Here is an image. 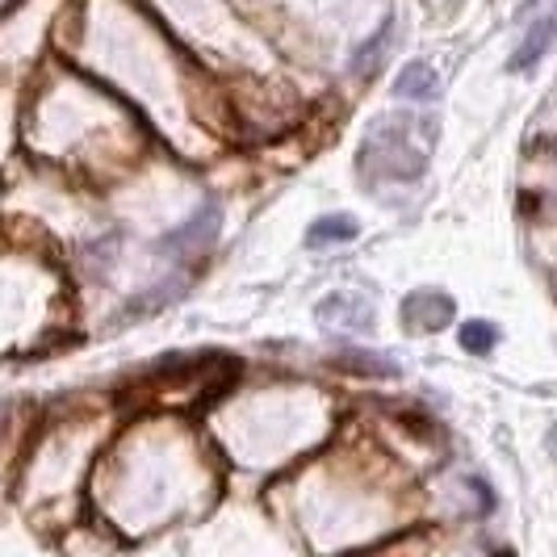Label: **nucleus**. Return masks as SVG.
Wrapping results in <instances>:
<instances>
[{
    "label": "nucleus",
    "mask_w": 557,
    "mask_h": 557,
    "mask_svg": "<svg viewBox=\"0 0 557 557\" xmlns=\"http://www.w3.org/2000/svg\"><path fill=\"white\" fill-rule=\"evenodd\" d=\"M219 226H223V210H219L214 201H206L189 223H181L176 231L160 235L156 248L164 251V256H197V251H206L219 239Z\"/></svg>",
    "instance_id": "nucleus-1"
},
{
    "label": "nucleus",
    "mask_w": 557,
    "mask_h": 557,
    "mask_svg": "<svg viewBox=\"0 0 557 557\" xmlns=\"http://www.w3.org/2000/svg\"><path fill=\"white\" fill-rule=\"evenodd\" d=\"M554 34H557V13L536 17V22L524 29V42H520V51H516V59H511V67H516V72H529V67H536V63H541V55L549 51Z\"/></svg>",
    "instance_id": "nucleus-5"
},
{
    "label": "nucleus",
    "mask_w": 557,
    "mask_h": 557,
    "mask_svg": "<svg viewBox=\"0 0 557 557\" xmlns=\"http://www.w3.org/2000/svg\"><path fill=\"white\" fill-rule=\"evenodd\" d=\"M357 239V223L348 214H327L310 226L307 248H332V244H352Z\"/></svg>",
    "instance_id": "nucleus-6"
},
{
    "label": "nucleus",
    "mask_w": 557,
    "mask_h": 557,
    "mask_svg": "<svg viewBox=\"0 0 557 557\" xmlns=\"http://www.w3.org/2000/svg\"><path fill=\"white\" fill-rule=\"evenodd\" d=\"M394 97L403 101H436L441 97V76L432 63H407L394 81Z\"/></svg>",
    "instance_id": "nucleus-4"
},
{
    "label": "nucleus",
    "mask_w": 557,
    "mask_h": 557,
    "mask_svg": "<svg viewBox=\"0 0 557 557\" xmlns=\"http://www.w3.org/2000/svg\"><path fill=\"white\" fill-rule=\"evenodd\" d=\"M319 319L344 327V332H369L373 327V307L364 302L361 294H332L319 302Z\"/></svg>",
    "instance_id": "nucleus-3"
},
{
    "label": "nucleus",
    "mask_w": 557,
    "mask_h": 557,
    "mask_svg": "<svg viewBox=\"0 0 557 557\" xmlns=\"http://www.w3.org/2000/svg\"><path fill=\"white\" fill-rule=\"evenodd\" d=\"M403 319L416 332H441V327H448L457 319V307L445 294H411L407 307H403Z\"/></svg>",
    "instance_id": "nucleus-2"
},
{
    "label": "nucleus",
    "mask_w": 557,
    "mask_h": 557,
    "mask_svg": "<svg viewBox=\"0 0 557 557\" xmlns=\"http://www.w3.org/2000/svg\"><path fill=\"white\" fill-rule=\"evenodd\" d=\"M457 339H461V348H466V352H474V357H486V352L499 344V332H495L491 323L474 319V323H466V327L457 332Z\"/></svg>",
    "instance_id": "nucleus-7"
},
{
    "label": "nucleus",
    "mask_w": 557,
    "mask_h": 557,
    "mask_svg": "<svg viewBox=\"0 0 557 557\" xmlns=\"http://www.w3.org/2000/svg\"><path fill=\"white\" fill-rule=\"evenodd\" d=\"M391 29H394V22H382V29H377V34L364 42L361 51L352 55V63H357V67H369V59H373L377 51H382V47H386V42H391Z\"/></svg>",
    "instance_id": "nucleus-8"
}]
</instances>
